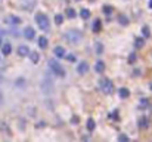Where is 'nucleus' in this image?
<instances>
[{
	"instance_id": "nucleus-1",
	"label": "nucleus",
	"mask_w": 152,
	"mask_h": 142,
	"mask_svg": "<svg viewBox=\"0 0 152 142\" xmlns=\"http://www.w3.org/2000/svg\"><path fill=\"white\" fill-rule=\"evenodd\" d=\"M64 39H65L67 42L72 43V45H77L78 42H81V39H83V33L78 31V30H75V28H72V30H68V31L64 33Z\"/></svg>"
},
{
	"instance_id": "nucleus-2",
	"label": "nucleus",
	"mask_w": 152,
	"mask_h": 142,
	"mask_svg": "<svg viewBox=\"0 0 152 142\" xmlns=\"http://www.w3.org/2000/svg\"><path fill=\"white\" fill-rule=\"evenodd\" d=\"M42 90L46 93V95H52L53 93V89H55V84L50 79V76H44L43 80H42V84H40Z\"/></svg>"
},
{
	"instance_id": "nucleus-3",
	"label": "nucleus",
	"mask_w": 152,
	"mask_h": 142,
	"mask_svg": "<svg viewBox=\"0 0 152 142\" xmlns=\"http://www.w3.org/2000/svg\"><path fill=\"white\" fill-rule=\"evenodd\" d=\"M36 22H37L39 28L43 30V31H47L49 27H50V22H49V18H47L46 14H37L36 15Z\"/></svg>"
},
{
	"instance_id": "nucleus-4",
	"label": "nucleus",
	"mask_w": 152,
	"mask_h": 142,
	"mask_svg": "<svg viewBox=\"0 0 152 142\" xmlns=\"http://www.w3.org/2000/svg\"><path fill=\"white\" fill-rule=\"evenodd\" d=\"M49 68L52 70V73H53L55 76H59V77H64V76H65L64 67H62L58 61H55V59H50V61H49Z\"/></svg>"
},
{
	"instance_id": "nucleus-5",
	"label": "nucleus",
	"mask_w": 152,
	"mask_h": 142,
	"mask_svg": "<svg viewBox=\"0 0 152 142\" xmlns=\"http://www.w3.org/2000/svg\"><path fill=\"white\" fill-rule=\"evenodd\" d=\"M99 87H100L102 92L106 93V95H111V93L114 92V83H112L109 79H100V81H99Z\"/></svg>"
},
{
	"instance_id": "nucleus-6",
	"label": "nucleus",
	"mask_w": 152,
	"mask_h": 142,
	"mask_svg": "<svg viewBox=\"0 0 152 142\" xmlns=\"http://www.w3.org/2000/svg\"><path fill=\"white\" fill-rule=\"evenodd\" d=\"M21 18L19 17H15V15H8L6 18H5V24L6 25H9V27H18V25H21Z\"/></svg>"
},
{
	"instance_id": "nucleus-7",
	"label": "nucleus",
	"mask_w": 152,
	"mask_h": 142,
	"mask_svg": "<svg viewBox=\"0 0 152 142\" xmlns=\"http://www.w3.org/2000/svg\"><path fill=\"white\" fill-rule=\"evenodd\" d=\"M36 6V0H21V8L25 11H31Z\"/></svg>"
},
{
	"instance_id": "nucleus-8",
	"label": "nucleus",
	"mask_w": 152,
	"mask_h": 142,
	"mask_svg": "<svg viewBox=\"0 0 152 142\" xmlns=\"http://www.w3.org/2000/svg\"><path fill=\"white\" fill-rule=\"evenodd\" d=\"M24 37H25L27 40H33V39L36 37V30H34L33 27H27V28L24 30Z\"/></svg>"
},
{
	"instance_id": "nucleus-9",
	"label": "nucleus",
	"mask_w": 152,
	"mask_h": 142,
	"mask_svg": "<svg viewBox=\"0 0 152 142\" xmlns=\"http://www.w3.org/2000/svg\"><path fill=\"white\" fill-rule=\"evenodd\" d=\"M53 55H55L56 58H64V56L67 55L65 48H62V46H56V48L53 49Z\"/></svg>"
},
{
	"instance_id": "nucleus-10",
	"label": "nucleus",
	"mask_w": 152,
	"mask_h": 142,
	"mask_svg": "<svg viewBox=\"0 0 152 142\" xmlns=\"http://www.w3.org/2000/svg\"><path fill=\"white\" fill-rule=\"evenodd\" d=\"M87 71H89V64H87V62H80V64L77 65V73H78V74L83 76V74H86Z\"/></svg>"
},
{
	"instance_id": "nucleus-11",
	"label": "nucleus",
	"mask_w": 152,
	"mask_h": 142,
	"mask_svg": "<svg viewBox=\"0 0 152 142\" xmlns=\"http://www.w3.org/2000/svg\"><path fill=\"white\" fill-rule=\"evenodd\" d=\"M18 55L19 56H27L28 53H30V48L28 46H25V45H21V46H18Z\"/></svg>"
},
{
	"instance_id": "nucleus-12",
	"label": "nucleus",
	"mask_w": 152,
	"mask_h": 142,
	"mask_svg": "<svg viewBox=\"0 0 152 142\" xmlns=\"http://www.w3.org/2000/svg\"><path fill=\"white\" fill-rule=\"evenodd\" d=\"M11 52H12V45L11 43H5V45H2V53L3 55H11Z\"/></svg>"
},
{
	"instance_id": "nucleus-13",
	"label": "nucleus",
	"mask_w": 152,
	"mask_h": 142,
	"mask_svg": "<svg viewBox=\"0 0 152 142\" xmlns=\"http://www.w3.org/2000/svg\"><path fill=\"white\" fill-rule=\"evenodd\" d=\"M139 127H140V129H148V127H149V118H148V117H140V120H139Z\"/></svg>"
},
{
	"instance_id": "nucleus-14",
	"label": "nucleus",
	"mask_w": 152,
	"mask_h": 142,
	"mask_svg": "<svg viewBox=\"0 0 152 142\" xmlns=\"http://www.w3.org/2000/svg\"><path fill=\"white\" fill-rule=\"evenodd\" d=\"M95 71L96 73H103L105 71V64L102 62V61H96V64H95Z\"/></svg>"
},
{
	"instance_id": "nucleus-15",
	"label": "nucleus",
	"mask_w": 152,
	"mask_h": 142,
	"mask_svg": "<svg viewBox=\"0 0 152 142\" xmlns=\"http://www.w3.org/2000/svg\"><path fill=\"white\" fill-rule=\"evenodd\" d=\"M28 56H30V61H31L33 64H37V62H39V59H40V55H39L37 52H34V50H33V52H30V53H28Z\"/></svg>"
},
{
	"instance_id": "nucleus-16",
	"label": "nucleus",
	"mask_w": 152,
	"mask_h": 142,
	"mask_svg": "<svg viewBox=\"0 0 152 142\" xmlns=\"http://www.w3.org/2000/svg\"><path fill=\"white\" fill-rule=\"evenodd\" d=\"M118 95H120V98H128L130 96V90L127 89V87H121L120 90H118Z\"/></svg>"
},
{
	"instance_id": "nucleus-17",
	"label": "nucleus",
	"mask_w": 152,
	"mask_h": 142,
	"mask_svg": "<svg viewBox=\"0 0 152 142\" xmlns=\"http://www.w3.org/2000/svg\"><path fill=\"white\" fill-rule=\"evenodd\" d=\"M47 45H49L47 39H46L44 36H42V37L39 39V48H42V49H46V48H47Z\"/></svg>"
},
{
	"instance_id": "nucleus-18",
	"label": "nucleus",
	"mask_w": 152,
	"mask_h": 142,
	"mask_svg": "<svg viewBox=\"0 0 152 142\" xmlns=\"http://www.w3.org/2000/svg\"><path fill=\"white\" fill-rule=\"evenodd\" d=\"M143 45H145V39H143V37H136L134 46H136L137 49H140V48H143Z\"/></svg>"
},
{
	"instance_id": "nucleus-19",
	"label": "nucleus",
	"mask_w": 152,
	"mask_h": 142,
	"mask_svg": "<svg viewBox=\"0 0 152 142\" xmlns=\"http://www.w3.org/2000/svg\"><path fill=\"white\" fill-rule=\"evenodd\" d=\"M118 22L125 27V25H128V18L125 15H118Z\"/></svg>"
},
{
	"instance_id": "nucleus-20",
	"label": "nucleus",
	"mask_w": 152,
	"mask_h": 142,
	"mask_svg": "<svg viewBox=\"0 0 152 142\" xmlns=\"http://www.w3.org/2000/svg\"><path fill=\"white\" fill-rule=\"evenodd\" d=\"M100 28H102V24H100V21H99V19H96V21L93 22V27H92V30H93L95 33H99V31H100Z\"/></svg>"
},
{
	"instance_id": "nucleus-21",
	"label": "nucleus",
	"mask_w": 152,
	"mask_h": 142,
	"mask_svg": "<svg viewBox=\"0 0 152 142\" xmlns=\"http://www.w3.org/2000/svg\"><path fill=\"white\" fill-rule=\"evenodd\" d=\"M86 126H87V130H89V132H92V130H95V127H96V123H95V120H93V118H89Z\"/></svg>"
},
{
	"instance_id": "nucleus-22",
	"label": "nucleus",
	"mask_w": 152,
	"mask_h": 142,
	"mask_svg": "<svg viewBox=\"0 0 152 142\" xmlns=\"http://www.w3.org/2000/svg\"><path fill=\"white\" fill-rule=\"evenodd\" d=\"M80 17H81L83 19H89V18H90V12H89L87 9H81V11H80Z\"/></svg>"
},
{
	"instance_id": "nucleus-23",
	"label": "nucleus",
	"mask_w": 152,
	"mask_h": 142,
	"mask_svg": "<svg viewBox=\"0 0 152 142\" xmlns=\"http://www.w3.org/2000/svg\"><path fill=\"white\" fill-rule=\"evenodd\" d=\"M75 15H77V14H75V11H74L72 8H68V9H67V18H71V19H72V18H75Z\"/></svg>"
},
{
	"instance_id": "nucleus-24",
	"label": "nucleus",
	"mask_w": 152,
	"mask_h": 142,
	"mask_svg": "<svg viewBox=\"0 0 152 142\" xmlns=\"http://www.w3.org/2000/svg\"><path fill=\"white\" fill-rule=\"evenodd\" d=\"M103 12H105V15H111L112 12H114V8L112 6H109V5H106V6H103Z\"/></svg>"
},
{
	"instance_id": "nucleus-25",
	"label": "nucleus",
	"mask_w": 152,
	"mask_h": 142,
	"mask_svg": "<svg viewBox=\"0 0 152 142\" xmlns=\"http://www.w3.org/2000/svg\"><path fill=\"white\" fill-rule=\"evenodd\" d=\"M142 34H143V37H145V39H148V37L151 36V30H149V27H146V25H145V27L142 28Z\"/></svg>"
},
{
	"instance_id": "nucleus-26",
	"label": "nucleus",
	"mask_w": 152,
	"mask_h": 142,
	"mask_svg": "<svg viewBox=\"0 0 152 142\" xmlns=\"http://www.w3.org/2000/svg\"><path fill=\"white\" fill-rule=\"evenodd\" d=\"M62 22H64V17H62V15H59V14H58V15H55V24H56V25H61Z\"/></svg>"
},
{
	"instance_id": "nucleus-27",
	"label": "nucleus",
	"mask_w": 152,
	"mask_h": 142,
	"mask_svg": "<svg viewBox=\"0 0 152 142\" xmlns=\"http://www.w3.org/2000/svg\"><path fill=\"white\" fill-rule=\"evenodd\" d=\"M102 52H103V45L98 42L96 43V53H102Z\"/></svg>"
},
{
	"instance_id": "nucleus-28",
	"label": "nucleus",
	"mask_w": 152,
	"mask_h": 142,
	"mask_svg": "<svg viewBox=\"0 0 152 142\" xmlns=\"http://www.w3.org/2000/svg\"><path fill=\"white\" fill-rule=\"evenodd\" d=\"M118 141H120V142H127V141H128V136H127L125 133H121V135L118 136Z\"/></svg>"
},
{
	"instance_id": "nucleus-29",
	"label": "nucleus",
	"mask_w": 152,
	"mask_h": 142,
	"mask_svg": "<svg viewBox=\"0 0 152 142\" xmlns=\"http://www.w3.org/2000/svg\"><path fill=\"white\" fill-rule=\"evenodd\" d=\"M65 56H67V59H68L70 62H75V61H77L75 55H72V53H70V55H65Z\"/></svg>"
},
{
	"instance_id": "nucleus-30",
	"label": "nucleus",
	"mask_w": 152,
	"mask_h": 142,
	"mask_svg": "<svg viewBox=\"0 0 152 142\" xmlns=\"http://www.w3.org/2000/svg\"><path fill=\"white\" fill-rule=\"evenodd\" d=\"M128 62H130V64H134V62H136V53H130V55H128Z\"/></svg>"
},
{
	"instance_id": "nucleus-31",
	"label": "nucleus",
	"mask_w": 152,
	"mask_h": 142,
	"mask_svg": "<svg viewBox=\"0 0 152 142\" xmlns=\"http://www.w3.org/2000/svg\"><path fill=\"white\" fill-rule=\"evenodd\" d=\"M148 105H149V102H148L146 99H142V101H140V108H142V110H145Z\"/></svg>"
},
{
	"instance_id": "nucleus-32",
	"label": "nucleus",
	"mask_w": 152,
	"mask_h": 142,
	"mask_svg": "<svg viewBox=\"0 0 152 142\" xmlns=\"http://www.w3.org/2000/svg\"><path fill=\"white\" fill-rule=\"evenodd\" d=\"M24 83H25V80H24V79H18V80H16V86H18V87H19V86H21V87H24Z\"/></svg>"
},
{
	"instance_id": "nucleus-33",
	"label": "nucleus",
	"mask_w": 152,
	"mask_h": 142,
	"mask_svg": "<svg viewBox=\"0 0 152 142\" xmlns=\"http://www.w3.org/2000/svg\"><path fill=\"white\" fill-rule=\"evenodd\" d=\"M111 118H112V120H118V112H117V111L112 112V114H111Z\"/></svg>"
},
{
	"instance_id": "nucleus-34",
	"label": "nucleus",
	"mask_w": 152,
	"mask_h": 142,
	"mask_svg": "<svg viewBox=\"0 0 152 142\" xmlns=\"http://www.w3.org/2000/svg\"><path fill=\"white\" fill-rule=\"evenodd\" d=\"M2 102H3V92L0 90V104H2Z\"/></svg>"
},
{
	"instance_id": "nucleus-35",
	"label": "nucleus",
	"mask_w": 152,
	"mask_h": 142,
	"mask_svg": "<svg viewBox=\"0 0 152 142\" xmlns=\"http://www.w3.org/2000/svg\"><path fill=\"white\" fill-rule=\"evenodd\" d=\"M71 121L75 124V123H78V118H77V117H72V120H71Z\"/></svg>"
},
{
	"instance_id": "nucleus-36",
	"label": "nucleus",
	"mask_w": 152,
	"mask_h": 142,
	"mask_svg": "<svg viewBox=\"0 0 152 142\" xmlns=\"http://www.w3.org/2000/svg\"><path fill=\"white\" fill-rule=\"evenodd\" d=\"M148 8H151V9H152V0H149V3H148Z\"/></svg>"
},
{
	"instance_id": "nucleus-37",
	"label": "nucleus",
	"mask_w": 152,
	"mask_h": 142,
	"mask_svg": "<svg viewBox=\"0 0 152 142\" xmlns=\"http://www.w3.org/2000/svg\"><path fill=\"white\" fill-rule=\"evenodd\" d=\"M149 89H151V90H152V83H149Z\"/></svg>"
},
{
	"instance_id": "nucleus-38",
	"label": "nucleus",
	"mask_w": 152,
	"mask_h": 142,
	"mask_svg": "<svg viewBox=\"0 0 152 142\" xmlns=\"http://www.w3.org/2000/svg\"><path fill=\"white\" fill-rule=\"evenodd\" d=\"M0 46H2V39H0Z\"/></svg>"
},
{
	"instance_id": "nucleus-39",
	"label": "nucleus",
	"mask_w": 152,
	"mask_h": 142,
	"mask_svg": "<svg viewBox=\"0 0 152 142\" xmlns=\"http://www.w3.org/2000/svg\"><path fill=\"white\" fill-rule=\"evenodd\" d=\"M0 81H2V76H0Z\"/></svg>"
}]
</instances>
